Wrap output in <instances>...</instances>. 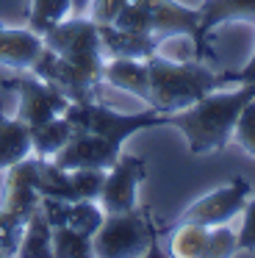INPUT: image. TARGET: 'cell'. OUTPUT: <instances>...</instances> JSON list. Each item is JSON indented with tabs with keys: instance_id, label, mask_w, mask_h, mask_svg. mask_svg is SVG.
I'll use <instances>...</instances> for the list:
<instances>
[{
	"instance_id": "8fae6325",
	"label": "cell",
	"mask_w": 255,
	"mask_h": 258,
	"mask_svg": "<svg viewBox=\"0 0 255 258\" xmlns=\"http://www.w3.org/2000/svg\"><path fill=\"white\" fill-rule=\"evenodd\" d=\"M122 156V147L103 139L89 131H72L70 142L55 153L50 161L64 169H111L116 158Z\"/></svg>"
},
{
	"instance_id": "7c38bea8",
	"label": "cell",
	"mask_w": 255,
	"mask_h": 258,
	"mask_svg": "<svg viewBox=\"0 0 255 258\" xmlns=\"http://www.w3.org/2000/svg\"><path fill=\"white\" fill-rule=\"evenodd\" d=\"M197 17H200V34H197V45H194V56L203 61H214L216 53L211 50V34L219 25L227 23H255V0H205L203 6H197Z\"/></svg>"
},
{
	"instance_id": "52a82bcc",
	"label": "cell",
	"mask_w": 255,
	"mask_h": 258,
	"mask_svg": "<svg viewBox=\"0 0 255 258\" xmlns=\"http://www.w3.org/2000/svg\"><path fill=\"white\" fill-rule=\"evenodd\" d=\"M3 89H11L20 103H17V117L22 122L33 125L47 122V119L58 117V114L67 111L70 106V97L61 89H55L53 84L36 78L33 73L28 75H11V78H3Z\"/></svg>"
},
{
	"instance_id": "277c9868",
	"label": "cell",
	"mask_w": 255,
	"mask_h": 258,
	"mask_svg": "<svg viewBox=\"0 0 255 258\" xmlns=\"http://www.w3.org/2000/svg\"><path fill=\"white\" fill-rule=\"evenodd\" d=\"M64 117L72 122V128L97 134L114 145H125L133 134L150 128H166V114L155 111L147 106V111H114L103 106L100 100H83V103H70Z\"/></svg>"
},
{
	"instance_id": "4fadbf2b",
	"label": "cell",
	"mask_w": 255,
	"mask_h": 258,
	"mask_svg": "<svg viewBox=\"0 0 255 258\" xmlns=\"http://www.w3.org/2000/svg\"><path fill=\"white\" fill-rule=\"evenodd\" d=\"M36 161H39L36 156H28V158H22V161L11 164V167L6 169L0 208L22 217L25 222L39 208V200H42V195H39V189H36Z\"/></svg>"
},
{
	"instance_id": "ac0fdd59",
	"label": "cell",
	"mask_w": 255,
	"mask_h": 258,
	"mask_svg": "<svg viewBox=\"0 0 255 258\" xmlns=\"http://www.w3.org/2000/svg\"><path fill=\"white\" fill-rule=\"evenodd\" d=\"M31 156V125L20 117H6L0 108V169Z\"/></svg>"
},
{
	"instance_id": "83f0119b",
	"label": "cell",
	"mask_w": 255,
	"mask_h": 258,
	"mask_svg": "<svg viewBox=\"0 0 255 258\" xmlns=\"http://www.w3.org/2000/svg\"><path fill=\"white\" fill-rule=\"evenodd\" d=\"M233 84H255V53L249 56V61L244 67L233 70Z\"/></svg>"
},
{
	"instance_id": "d6986e66",
	"label": "cell",
	"mask_w": 255,
	"mask_h": 258,
	"mask_svg": "<svg viewBox=\"0 0 255 258\" xmlns=\"http://www.w3.org/2000/svg\"><path fill=\"white\" fill-rule=\"evenodd\" d=\"M72 131L75 128H72V122L64 117V114L47 119V122L33 125L31 128V153L39 156V158H53L55 153L70 142Z\"/></svg>"
},
{
	"instance_id": "2e32d148",
	"label": "cell",
	"mask_w": 255,
	"mask_h": 258,
	"mask_svg": "<svg viewBox=\"0 0 255 258\" xmlns=\"http://www.w3.org/2000/svg\"><path fill=\"white\" fill-rule=\"evenodd\" d=\"M44 50L42 36L31 28H6L0 25V67L11 70H31V64Z\"/></svg>"
},
{
	"instance_id": "484cf974",
	"label": "cell",
	"mask_w": 255,
	"mask_h": 258,
	"mask_svg": "<svg viewBox=\"0 0 255 258\" xmlns=\"http://www.w3.org/2000/svg\"><path fill=\"white\" fill-rule=\"evenodd\" d=\"M238 250L255 252V197H249L241 211V228H238Z\"/></svg>"
},
{
	"instance_id": "603a6c76",
	"label": "cell",
	"mask_w": 255,
	"mask_h": 258,
	"mask_svg": "<svg viewBox=\"0 0 255 258\" xmlns=\"http://www.w3.org/2000/svg\"><path fill=\"white\" fill-rule=\"evenodd\" d=\"M103 219H105V211L100 206H94V200H72L70 208H67V225L86 236L97 233Z\"/></svg>"
},
{
	"instance_id": "8992f818",
	"label": "cell",
	"mask_w": 255,
	"mask_h": 258,
	"mask_svg": "<svg viewBox=\"0 0 255 258\" xmlns=\"http://www.w3.org/2000/svg\"><path fill=\"white\" fill-rule=\"evenodd\" d=\"M252 197V186H249L247 178L241 175H233L225 186L203 195L200 200H194L175 222L169 225H158V236L169 233L177 225H205V228H214V225H227L233 217L244 211L247 200Z\"/></svg>"
},
{
	"instance_id": "9a60e30c",
	"label": "cell",
	"mask_w": 255,
	"mask_h": 258,
	"mask_svg": "<svg viewBox=\"0 0 255 258\" xmlns=\"http://www.w3.org/2000/svg\"><path fill=\"white\" fill-rule=\"evenodd\" d=\"M103 81H108L111 86H116V89L144 100L153 108L147 58H111L108 64H103Z\"/></svg>"
},
{
	"instance_id": "d4e9b609",
	"label": "cell",
	"mask_w": 255,
	"mask_h": 258,
	"mask_svg": "<svg viewBox=\"0 0 255 258\" xmlns=\"http://www.w3.org/2000/svg\"><path fill=\"white\" fill-rule=\"evenodd\" d=\"M233 139L241 150H247L249 156H255V97L244 106V111L238 114V122L233 128Z\"/></svg>"
},
{
	"instance_id": "6da1fadb",
	"label": "cell",
	"mask_w": 255,
	"mask_h": 258,
	"mask_svg": "<svg viewBox=\"0 0 255 258\" xmlns=\"http://www.w3.org/2000/svg\"><path fill=\"white\" fill-rule=\"evenodd\" d=\"M255 97V84H233V89H214L197 103L166 114V125L177 128L188 142L192 156L225 150L233 139L238 114Z\"/></svg>"
},
{
	"instance_id": "30bf717a",
	"label": "cell",
	"mask_w": 255,
	"mask_h": 258,
	"mask_svg": "<svg viewBox=\"0 0 255 258\" xmlns=\"http://www.w3.org/2000/svg\"><path fill=\"white\" fill-rule=\"evenodd\" d=\"M147 178V161L142 156H119L111 169H105V180L100 189V208L105 214L136 208V186Z\"/></svg>"
},
{
	"instance_id": "5b68a950",
	"label": "cell",
	"mask_w": 255,
	"mask_h": 258,
	"mask_svg": "<svg viewBox=\"0 0 255 258\" xmlns=\"http://www.w3.org/2000/svg\"><path fill=\"white\" fill-rule=\"evenodd\" d=\"M44 47L64 56L67 61L86 70L92 78L103 81V39H100V23L92 17H64L42 36Z\"/></svg>"
},
{
	"instance_id": "7402d4cb",
	"label": "cell",
	"mask_w": 255,
	"mask_h": 258,
	"mask_svg": "<svg viewBox=\"0 0 255 258\" xmlns=\"http://www.w3.org/2000/svg\"><path fill=\"white\" fill-rule=\"evenodd\" d=\"M94 255L92 236L70 228V225H55L53 228V258H89Z\"/></svg>"
},
{
	"instance_id": "ffe728a7",
	"label": "cell",
	"mask_w": 255,
	"mask_h": 258,
	"mask_svg": "<svg viewBox=\"0 0 255 258\" xmlns=\"http://www.w3.org/2000/svg\"><path fill=\"white\" fill-rule=\"evenodd\" d=\"M20 258H50L53 255V225L42 214V208L28 217L25 230H22L20 247H17Z\"/></svg>"
},
{
	"instance_id": "cb8c5ba5",
	"label": "cell",
	"mask_w": 255,
	"mask_h": 258,
	"mask_svg": "<svg viewBox=\"0 0 255 258\" xmlns=\"http://www.w3.org/2000/svg\"><path fill=\"white\" fill-rule=\"evenodd\" d=\"M22 230H25V219L0 208V255H17Z\"/></svg>"
},
{
	"instance_id": "e0dca14e",
	"label": "cell",
	"mask_w": 255,
	"mask_h": 258,
	"mask_svg": "<svg viewBox=\"0 0 255 258\" xmlns=\"http://www.w3.org/2000/svg\"><path fill=\"white\" fill-rule=\"evenodd\" d=\"M100 39H103V50H108L111 58H150L153 53H158L161 45V39L153 34H136L111 23L100 25Z\"/></svg>"
},
{
	"instance_id": "f1b7e54d",
	"label": "cell",
	"mask_w": 255,
	"mask_h": 258,
	"mask_svg": "<svg viewBox=\"0 0 255 258\" xmlns=\"http://www.w3.org/2000/svg\"><path fill=\"white\" fill-rule=\"evenodd\" d=\"M72 3V17H83V14L89 12V6H92V0H70Z\"/></svg>"
},
{
	"instance_id": "7a4b0ae2",
	"label": "cell",
	"mask_w": 255,
	"mask_h": 258,
	"mask_svg": "<svg viewBox=\"0 0 255 258\" xmlns=\"http://www.w3.org/2000/svg\"><path fill=\"white\" fill-rule=\"evenodd\" d=\"M150 70V89H153V108L155 111H177L192 103H197L203 95L222 86H233V73H216L205 61H172L158 53L147 58Z\"/></svg>"
},
{
	"instance_id": "3957f363",
	"label": "cell",
	"mask_w": 255,
	"mask_h": 258,
	"mask_svg": "<svg viewBox=\"0 0 255 258\" xmlns=\"http://www.w3.org/2000/svg\"><path fill=\"white\" fill-rule=\"evenodd\" d=\"M158 241V222L150 206L105 214L103 225L92 236L94 255L100 258H133L150 255V244Z\"/></svg>"
},
{
	"instance_id": "44dd1931",
	"label": "cell",
	"mask_w": 255,
	"mask_h": 258,
	"mask_svg": "<svg viewBox=\"0 0 255 258\" xmlns=\"http://www.w3.org/2000/svg\"><path fill=\"white\" fill-rule=\"evenodd\" d=\"M72 3L70 0H31V14H28V28L36 36H44L55 23L70 17Z\"/></svg>"
},
{
	"instance_id": "ba28073f",
	"label": "cell",
	"mask_w": 255,
	"mask_h": 258,
	"mask_svg": "<svg viewBox=\"0 0 255 258\" xmlns=\"http://www.w3.org/2000/svg\"><path fill=\"white\" fill-rule=\"evenodd\" d=\"M169 252L177 258H230L238 252V233L227 225H177Z\"/></svg>"
},
{
	"instance_id": "9c48e42d",
	"label": "cell",
	"mask_w": 255,
	"mask_h": 258,
	"mask_svg": "<svg viewBox=\"0 0 255 258\" xmlns=\"http://www.w3.org/2000/svg\"><path fill=\"white\" fill-rule=\"evenodd\" d=\"M28 73H33L36 78H42V81H47V84H53L55 89H61L70 97V103L97 100L100 81L92 78V75H89L86 70H81L78 64L67 61L64 56L53 53L50 47H44V50L39 53V58L31 64Z\"/></svg>"
},
{
	"instance_id": "5bb4252c",
	"label": "cell",
	"mask_w": 255,
	"mask_h": 258,
	"mask_svg": "<svg viewBox=\"0 0 255 258\" xmlns=\"http://www.w3.org/2000/svg\"><path fill=\"white\" fill-rule=\"evenodd\" d=\"M136 3H142V9L147 12L150 31L158 39H166V36H188L197 45V34H200L197 9L183 6L177 0H136Z\"/></svg>"
},
{
	"instance_id": "4316f807",
	"label": "cell",
	"mask_w": 255,
	"mask_h": 258,
	"mask_svg": "<svg viewBox=\"0 0 255 258\" xmlns=\"http://www.w3.org/2000/svg\"><path fill=\"white\" fill-rule=\"evenodd\" d=\"M128 0H92V6H89V12H92V20L100 25L105 23H114V17L119 14V9L125 6Z\"/></svg>"
}]
</instances>
